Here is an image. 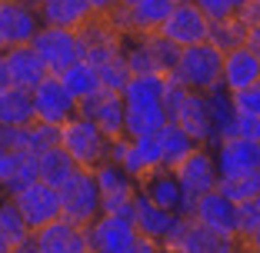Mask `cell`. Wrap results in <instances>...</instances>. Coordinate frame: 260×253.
<instances>
[{
    "label": "cell",
    "mask_w": 260,
    "mask_h": 253,
    "mask_svg": "<svg viewBox=\"0 0 260 253\" xmlns=\"http://www.w3.org/2000/svg\"><path fill=\"white\" fill-rule=\"evenodd\" d=\"M220 60H223V54L210 40L180 47L177 63H174V70H170L167 77H174L177 84H184L187 90L207 93V90H214V87L220 84Z\"/></svg>",
    "instance_id": "obj_1"
},
{
    "label": "cell",
    "mask_w": 260,
    "mask_h": 253,
    "mask_svg": "<svg viewBox=\"0 0 260 253\" xmlns=\"http://www.w3.org/2000/svg\"><path fill=\"white\" fill-rule=\"evenodd\" d=\"M60 150L84 170H93L107 160L110 154V140L93 127L87 117L74 114L70 120L60 123Z\"/></svg>",
    "instance_id": "obj_2"
},
{
    "label": "cell",
    "mask_w": 260,
    "mask_h": 253,
    "mask_svg": "<svg viewBox=\"0 0 260 253\" xmlns=\"http://www.w3.org/2000/svg\"><path fill=\"white\" fill-rule=\"evenodd\" d=\"M60 193V216L77 227H87L93 216H100V193H97V180H93V170L77 167L67 176V184L57 187Z\"/></svg>",
    "instance_id": "obj_3"
},
{
    "label": "cell",
    "mask_w": 260,
    "mask_h": 253,
    "mask_svg": "<svg viewBox=\"0 0 260 253\" xmlns=\"http://www.w3.org/2000/svg\"><path fill=\"white\" fill-rule=\"evenodd\" d=\"M174 176H177V184H180V190H184V216H190L193 200L210 193L217 187V180H220L217 176L214 154L207 147H193L190 154L174 167Z\"/></svg>",
    "instance_id": "obj_4"
},
{
    "label": "cell",
    "mask_w": 260,
    "mask_h": 253,
    "mask_svg": "<svg viewBox=\"0 0 260 253\" xmlns=\"http://www.w3.org/2000/svg\"><path fill=\"white\" fill-rule=\"evenodd\" d=\"M30 47L37 50V57L44 60L47 74H60L70 63L84 60V44L77 37V30H67V27H44L34 33Z\"/></svg>",
    "instance_id": "obj_5"
},
{
    "label": "cell",
    "mask_w": 260,
    "mask_h": 253,
    "mask_svg": "<svg viewBox=\"0 0 260 253\" xmlns=\"http://www.w3.org/2000/svg\"><path fill=\"white\" fill-rule=\"evenodd\" d=\"M93 180H97L100 193V213L130 216L134 197H137V180L114 160H104L100 167H93Z\"/></svg>",
    "instance_id": "obj_6"
},
{
    "label": "cell",
    "mask_w": 260,
    "mask_h": 253,
    "mask_svg": "<svg viewBox=\"0 0 260 253\" xmlns=\"http://www.w3.org/2000/svg\"><path fill=\"white\" fill-rule=\"evenodd\" d=\"M160 37H167L177 47H190V44H204L210 37V20L207 14L193 4V0H177L174 10L167 14V20L157 27Z\"/></svg>",
    "instance_id": "obj_7"
},
{
    "label": "cell",
    "mask_w": 260,
    "mask_h": 253,
    "mask_svg": "<svg viewBox=\"0 0 260 253\" xmlns=\"http://www.w3.org/2000/svg\"><path fill=\"white\" fill-rule=\"evenodd\" d=\"M130 223H134V230H137L140 237H150L153 243L170 246L174 237L180 233V227H184V213L153 207L147 197L137 193V197H134V207H130Z\"/></svg>",
    "instance_id": "obj_8"
},
{
    "label": "cell",
    "mask_w": 260,
    "mask_h": 253,
    "mask_svg": "<svg viewBox=\"0 0 260 253\" xmlns=\"http://www.w3.org/2000/svg\"><path fill=\"white\" fill-rule=\"evenodd\" d=\"M140 233L134 230L130 216L117 213H100L87 223V240H90V253H130Z\"/></svg>",
    "instance_id": "obj_9"
},
{
    "label": "cell",
    "mask_w": 260,
    "mask_h": 253,
    "mask_svg": "<svg viewBox=\"0 0 260 253\" xmlns=\"http://www.w3.org/2000/svg\"><path fill=\"white\" fill-rule=\"evenodd\" d=\"M10 197H14L20 216L27 220L30 233L40 230L44 223H50V220L60 216V193H57V187L44 184V180H34V184H27L23 190L10 193Z\"/></svg>",
    "instance_id": "obj_10"
},
{
    "label": "cell",
    "mask_w": 260,
    "mask_h": 253,
    "mask_svg": "<svg viewBox=\"0 0 260 253\" xmlns=\"http://www.w3.org/2000/svg\"><path fill=\"white\" fill-rule=\"evenodd\" d=\"M77 114L87 117L107 140L123 137V97L117 90H104L100 87L97 93L77 100Z\"/></svg>",
    "instance_id": "obj_11"
},
{
    "label": "cell",
    "mask_w": 260,
    "mask_h": 253,
    "mask_svg": "<svg viewBox=\"0 0 260 253\" xmlns=\"http://www.w3.org/2000/svg\"><path fill=\"white\" fill-rule=\"evenodd\" d=\"M30 97H34V120H40V123L60 127L63 120H70L77 114V100L67 93V87L60 84L57 74H47L30 90Z\"/></svg>",
    "instance_id": "obj_12"
},
{
    "label": "cell",
    "mask_w": 260,
    "mask_h": 253,
    "mask_svg": "<svg viewBox=\"0 0 260 253\" xmlns=\"http://www.w3.org/2000/svg\"><path fill=\"white\" fill-rule=\"evenodd\" d=\"M30 237H34V243H37L40 253H90L87 227H77V223L63 220V216L44 223Z\"/></svg>",
    "instance_id": "obj_13"
},
{
    "label": "cell",
    "mask_w": 260,
    "mask_h": 253,
    "mask_svg": "<svg viewBox=\"0 0 260 253\" xmlns=\"http://www.w3.org/2000/svg\"><path fill=\"white\" fill-rule=\"evenodd\" d=\"M190 220H197L200 227H207L214 233H223V237H237V203H230L217 187L193 200Z\"/></svg>",
    "instance_id": "obj_14"
},
{
    "label": "cell",
    "mask_w": 260,
    "mask_h": 253,
    "mask_svg": "<svg viewBox=\"0 0 260 253\" xmlns=\"http://www.w3.org/2000/svg\"><path fill=\"white\" fill-rule=\"evenodd\" d=\"M214 150V163H217V176L227 180V176H244L260 170V157H257V143L244 137H220Z\"/></svg>",
    "instance_id": "obj_15"
},
{
    "label": "cell",
    "mask_w": 260,
    "mask_h": 253,
    "mask_svg": "<svg viewBox=\"0 0 260 253\" xmlns=\"http://www.w3.org/2000/svg\"><path fill=\"white\" fill-rule=\"evenodd\" d=\"M237 246H244L240 237H223V233H214L207 227H200L197 220L184 216V227L174 237L170 250H177V253H234Z\"/></svg>",
    "instance_id": "obj_16"
},
{
    "label": "cell",
    "mask_w": 260,
    "mask_h": 253,
    "mask_svg": "<svg viewBox=\"0 0 260 253\" xmlns=\"http://www.w3.org/2000/svg\"><path fill=\"white\" fill-rule=\"evenodd\" d=\"M137 193L147 197L153 207L184 213V190H180V184H177V176L170 167H153L147 173H140L137 176Z\"/></svg>",
    "instance_id": "obj_17"
},
{
    "label": "cell",
    "mask_w": 260,
    "mask_h": 253,
    "mask_svg": "<svg viewBox=\"0 0 260 253\" xmlns=\"http://www.w3.org/2000/svg\"><path fill=\"white\" fill-rule=\"evenodd\" d=\"M37 30H40V17L34 7H27L20 0H0V37H4V47L30 44Z\"/></svg>",
    "instance_id": "obj_18"
},
{
    "label": "cell",
    "mask_w": 260,
    "mask_h": 253,
    "mask_svg": "<svg viewBox=\"0 0 260 253\" xmlns=\"http://www.w3.org/2000/svg\"><path fill=\"white\" fill-rule=\"evenodd\" d=\"M260 80V57L253 54L250 47H234V50H223L220 60V87L227 93H237L244 87L257 84Z\"/></svg>",
    "instance_id": "obj_19"
},
{
    "label": "cell",
    "mask_w": 260,
    "mask_h": 253,
    "mask_svg": "<svg viewBox=\"0 0 260 253\" xmlns=\"http://www.w3.org/2000/svg\"><path fill=\"white\" fill-rule=\"evenodd\" d=\"M4 63H7L10 84H14V87H23V90H34V87L47 77L44 60L37 57V50H34L30 44L4 47Z\"/></svg>",
    "instance_id": "obj_20"
},
{
    "label": "cell",
    "mask_w": 260,
    "mask_h": 253,
    "mask_svg": "<svg viewBox=\"0 0 260 253\" xmlns=\"http://www.w3.org/2000/svg\"><path fill=\"white\" fill-rule=\"evenodd\" d=\"M90 14L93 10L87 0H40L37 7V17L44 27H67V30H77Z\"/></svg>",
    "instance_id": "obj_21"
},
{
    "label": "cell",
    "mask_w": 260,
    "mask_h": 253,
    "mask_svg": "<svg viewBox=\"0 0 260 253\" xmlns=\"http://www.w3.org/2000/svg\"><path fill=\"white\" fill-rule=\"evenodd\" d=\"M164 123H167L164 103H134V107H123V137H130V140L153 137V133H160Z\"/></svg>",
    "instance_id": "obj_22"
},
{
    "label": "cell",
    "mask_w": 260,
    "mask_h": 253,
    "mask_svg": "<svg viewBox=\"0 0 260 253\" xmlns=\"http://www.w3.org/2000/svg\"><path fill=\"white\" fill-rule=\"evenodd\" d=\"M120 167L127 170L134 180H137L140 173H147V170H153V167H164V163H160V140H157V133H153V137H137V140L127 137Z\"/></svg>",
    "instance_id": "obj_23"
},
{
    "label": "cell",
    "mask_w": 260,
    "mask_h": 253,
    "mask_svg": "<svg viewBox=\"0 0 260 253\" xmlns=\"http://www.w3.org/2000/svg\"><path fill=\"white\" fill-rule=\"evenodd\" d=\"M34 123V97L30 90L10 84L0 90V127H27Z\"/></svg>",
    "instance_id": "obj_24"
},
{
    "label": "cell",
    "mask_w": 260,
    "mask_h": 253,
    "mask_svg": "<svg viewBox=\"0 0 260 253\" xmlns=\"http://www.w3.org/2000/svg\"><path fill=\"white\" fill-rule=\"evenodd\" d=\"M157 140H160V163H164V167H170V170L184 160L193 147H200V143H193V137H187V133L180 130L177 123H170V120L160 127Z\"/></svg>",
    "instance_id": "obj_25"
},
{
    "label": "cell",
    "mask_w": 260,
    "mask_h": 253,
    "mask_svg": "<svg viewBox=\"0 0 260 253\" xmlns=\"http://www.w3.org/2000/svg\"><path fill=\"white\" fill-rule=\"evenodd\" d=\"M57 77H60V84L67 87V93H70L74 100H84V97H90V93H97V90H100L97 67H90L87 60L70 63L67 70H60V74H57Z\"/></svg>",
    "instance_id": "obj_26"
},
{
    "label": "cell",
    "mask_w": 260,
    "mask_h": 253,
    "mask_svg": "<svg viewBox=\"0 0 260 253\" xmlns=\"http://www.w3.org/2000/svg\"><path fill=\"white\" fill-rule=\"evenodd\" d=\"M74 170H77V163L60 150V143L44 150V154H37V180H44V184H50V187L67 184V176L74 173Z\"/></svg>",
    "instance_id": "obj_27"
},
{
    "label": "cell",
    "mask_w": 260,
    "mask_h": 253,
    "mask_svg": "<svg viewBox=\"0 0 260 253\" xmlns=\"http://www.w3.org/2000/svg\"><path fill=\"white\" fill-rule=\"evenodd\" d=\"M210 44L217 47V50H234V47H240L247 40V23L240 20L237 14H230V17H223V20H210Z\"/></svg>",
    "instance_id": "obj_28"
},
{
    "label": "cell",
    "mask_w": 260,
    "mask_h": 253,
    "mask_svg": "<svg viewBox=\"0 0 260 253\" xmlns=\"http://www.w3.org/2000/svg\"><path fill=\"white\" fill-rule=\"evenodd\" d=\"M0 237H7L10 246L30 237V227H27V220L20 216V210H17V203H14L10 193L0 197Z\"/></svg>",
    "instance_id": "obj_29"
},
{
    "label": "cell",
    "mask_w": 260,
    "mask_h": 253,
    "mask_svg": "<svg viewBox=\"0 0 260 253\" xmlns=\"http://www.w3.org/2000/svg\"><path fill=\"white\" fill-rule=\"evenodd\" d=\"M34 180H37V154L17 150L14 154V170H10V176L4 180V193H17L27 184H34Z\"/></svg>",
    "instance_id": "obj_30"
},
{
    "label": "cell",
    "mask_w": 260,
    "mask_h": 253,
    "mask_svg": "<svg viewBox=\"0 0 260 253\" xmlns=\"http://www.w3.org/2000/svg\"><path fill=\"white\" fill-rule=\"evenodd\" d=\"M217 190L230 200V203H244V200L257 197L260 193V170L244 176H227V180H217Z\"/></svg>",
    "instance_id": "obj_31"
},
{
    "label": "cell",
    "mask_w": 260,
    "mask_h": 253,
    "mask_svg": "<svg viewBox=\"0 0 260 253\" xmlns=\"http://www.w3.org/2000/svg\"><path fill=\"white\" fill-rule=\"evenodd\" d=\"M140 37H144V44H147V50H150L153 63H157V70H160L164 77H167L170 70H174V63H177V54H180V47H177V44H170L167 37H160L157 30L140 33Z\"/></svg>",
    "instance_id": "obj_32"
},
{
    "label": "cell",
    "mask_w": 260,
    "mask_h": 253,
    "mask_svg": "<svg viewBox=\"0 0 260 253\" xmlns=\"http://www.w3.org/2000/svg\"><path fill=\"white\" fill-rule=\"evenodd\" d=\"M97 77H100V87H104V90H117V93L123 90V84L130 80V70H127V60H123V50L114 57V60L100 63V67H97Z\"/></svg>",
    "instance_id": "obj_33"
},
{
    "label": "cell",
    "mask_w": 260,
    "mask_h": 253,
    "mask_svg": "<svg viewBox=\"0 0 260 253\" xmlns=\"http://www.w3.org/2000/svg\"><path fill=\"white\" fill-rule=\"evenodd\" d=\"M253 230H260V193L237 203V237L247 240Z\"/></svg>",
    "instance_id": "obj_34"
},
{
    "label": "cell",
    "mask_w": 260,
    "mask_h": 253,
    "mask_svg": "<svg viewBox=\"0 0 260 253\" xmlns=\"http://www.w3.org/2000/svg\"><path fill=\"white\" fill-rule=\"evenodd\" d=\"M27 130H30V154H44V150H50V147L60 143V127H54V123H27Z\"/></svg>",
    "instance_id": "obj_35"
},
{
    "label": "cell",
    "mask_w": 260,
    "mask_h": 253,
    "mask_svg": "<svg viewBox=\"0 0 260 253\" xmlns=\"http://www.w3.org/2000/svg\"><path fill=\"white\" fill-rule=\"evenodd\" d=\"M230 103H234V114H250V117H260V80L244 90L230 93Z\"/></svg>",
    "instance_id": "obj_36"
},
{
    "label": "cell",
    "mask_w": 260,
    "mask_h": 253,
    "mask_svg": "<svg viewBox=\"0 0 260 253\" xmlns=\"http://www.w3.org/2000/svg\"><path fill=\"white\" fill-rule=\"evenodd\" d=\"M230 137H244L250 143L260 140V117H250V114H234L230 120Z\"/></svg>",
    "instance_id": "obj_37"
},
{
    "label": "cell",
    "mask_w": 260,
    "mask_h": 253,
    "mask_svg": "<svg viewBox=\"0 0 260 253\" xmlns=\"http://www.w3.org/2000/svg\"><path fill=\"white\" fill-rule=\"evenodd\" d=\"M0 147L4 150H30V130L27 127H0Z\"/></svg>",
    "instance_id": "obj_38"
},
{
    "label": "cell",
    "mask_w": 260,
    "mask_h": 253,
    "mask_svg": "<svg viewBox=\"0 0 260 253\" xmlns=\"http://www.w3.org/2000/svg\"><path fill=\"white\" fill-rule=\"evenodd\" d=\"M193 4H197V7H200V10L207 14V20H223V17L237 14L230 0H193Z\"/></svg>",
    "instance_id": "obj_39"
},
{
    "label": "cell",
    "mask_w": 260,
    "mask_h": 253,
    "mask_svg": "<svg viewBox=\"0 0 260 253\" xmlns=\"http://www.w3.org/2000/svg\"><path fill=\"white\" fill-rule=\"evenodd\" d=\"M237 17L247 23V27H253V23H260V0H244L237 7Z\"/></svg>",
    "instance_id": "obj_40"
},
{
    "label": "cell",
    "mask_w": 260,
    "mask_h": 253,
    "mask_svg": "<svg viewBox=\"0 0 260 253\" xmlns=\"http://www.w3.org/2000/svg\"><path fill=\"white\" fill-rule=\"evenodd\" d=\"M10 170H14V150H4V147H0V187H4V180L10 176Z\"/></svg>",
    "instance_id": "obj_41"
},
{
    "label": "cell",
    "mask_w": 260,
    "mask_h": 253,
    "mask_svg": "<svg viewBox=\"0 0 260 253\" xmlns=\"http://www.w3.org/2000/svg\"><path fill=\"white\" fill-rule=\"evenodd\" d=\"M244 47H250L253 54L260 57V23H253V27H247V40H244Z\"/></svg>",
    "instance_id": "obj_42"
},
{
    "label": "cell",
    "mask_w": 260,
    "mask_h": 253,
    "mask_svg": "<svg viewBox=\"0 0 260 253\" xmlns=\"http://www.w3.org/2000/svg\"><path fill=\"white\" fill-rule=\"evenodd\" d=\"M130 253H160V243H153L150 237H137V243H134Z\"/></svg>",
    "instance_id": "obj_43"
},
{
    "label": "cell",
    "mask_w": 260,
    "mask_h": 253,
    "mask_svg": "<svg viewBox=\"0 0 260 253\" xmlns=\"http://www.w3.org/2000/svg\"><path fill=\"white\" fill-rule=\"evenodd\" d=\"M93 14H110L114 7H120V0H87Z\"/></svg>",
    "instance_id": "obj_44"
},
{
    "label": "cell",
    "mask_w": 260,
    "mask_h": 253,
    "mask_svg": "<svg viewBox=\"0 0 260 253\" xmlns=\"http://www.w3.org/2000/svg\"><path fill=\"white\" fill-rule=\"evenodd\" d=\"M10 253H40V250H37V243H34V237H27V240H20V243H14Z\"/></svg>",
    "instance_id": "obj_45"
},
{
    "label": "cell",
    "mask_w": 260,
    "mask_h": 253,
    "mask_svg": "<svg viewBox=\"0 0 260 253\" xmlns=\"http://www.w3.org/2000/svg\"><path fill=\"white\" fill-rule=\"evenodd\" d=\"M10 87V74H7V63H4V50H0V90Z\"/></svg>",
    "instance_id": "obj_46"
},
{
    "label": "cell",
    "mask_w": 260,
    "mask_h": 253,
    "mask_svg": "<svg viewBox=\"0 0 260 253\" xmlns=\"http://www.w3.org/2000/svg\"><path fill=\"white\" fill-rule=\"evenodd\" d=\"M244 243H247V250H250V253H260V230H253Z\"/></svg>",
    "instance_id": "obj_47"
},
{
    "label": "cell",
    "mask_w": 260,
    "mask_h": 253,
    "mask_svg": "<svg viewBox=\"0 0 260 253\" xmlns=\"http://www.w3.org/2000/svg\"><path fill=\"white\" fill-rule=\"evenodd\" d=\"M10 250H14V246L7 243V237H0V253H10Z\"/></svg>",
    "instance_id": "obj_48"
},
{
    "label": "cell",
    "mask_w": 260,
    "mask_h": 253,
    "mask_svg": "<svg viewBox=\"0 0 260 253\" xmlns=\"http://www.w3.org/2000/svg\"><path fill=\"white\" fill-rule=\"evenodd\" d=\"M20 4H27V7H34V10L40 7V0H20Z\"/></svg>",
    "instance_id": "obj_49"
},
{
    "label": "cell",
    "mask_w": 260,
    "mask_h": 253,
    "mask_svg": "<svg viewBox=\"0 0 260 253\" xmlns=\"http://www.w3.org/2000/svg\"><path fill=\"white\" fill-rule=\"evenodd\" d=\"M234 253H250V250H247V243H244V246H237V250H234Z\"/></svg>",
    "instance_id": "obj_50"
},
{
    "label": "cell",
    "mask_w": 260,
    "mask_h": 253,
    "mask_svg": "<svg viewBox=\"0 0 260 253\" xmlns=\"http://www.w3.org/2000/svg\"><path fill=\"white\" fill-rule=\"evenodd\" d=\"M130 4H137V0H120V7H130Z\"/></svg>",
    "instance_id": "obj_51"
},
{
    "label": "cell",
    "mask_w": 260,
    "mask_h": 253,
    "mask_svg": "<svg viewBox=\"0 0 260 253\" xmlns=\"http://www.w3.org/2000/svg\"><path fill=\"white\" fill-rule=\"evenodd\" d=\"M160 253H177V250H170V246H160Z\"/></svg>",
    "instance_id": "obj_52"
},
{
    "label": "cell",
    "mask_w": 260,
    "mask_h": 253,
    "mask_svg": "<svg viewBox=\"0 0 260 253\" xmlns=\"http://www.w3.org/2000/svg\"><path fill=\"white\" fill-rule=\"evenodd\" d=\"M230 4H234V10H237V7H240V4H244V0H230Z\"/></svg>",
    "instance_id": "obj_53"
},
{
    "label": "cell",
    "mask_w": 260,
    "mask_h": 253,
    "mask_svg": "<svg viewBox=\"0 0 260 253\" xmlns=\"http://www.w3.org/2000/svg\"><path fill=\"white\" fill-rule=\"evenodd\" d=\"M257 157H260V140H257Z\"/></svg>",
    "instance_id": "obj_54"
},
{
    "label": "cell",
    "mask_w": 260,
    "mask_h": 253,
    "mask_svg": "<svg viewBox=\"0 0 260 253\" xmlns=\"http://www.w3.org/2000/svg\"><path fill=\"white\" fill-rule=\"evenodd\" d=\"M0 50H4V37H0Z\"/></svg>",
    "instance_id": "obj_55"
},
{
    "label": "cell",
    "mask_w": 260,
    "mask_h": 253,
    "mask_svg": "<svg viewBox=\"0 0 260 253\" xmlns=\"http://www.w3.org/2000/svg\"><path fill=\"white\" fill-rule=\"evenodd\" d=\"M0 197H4V187H0Z\"/></svg>",
    "instance_id": "obj_56"
}]
</instances>
